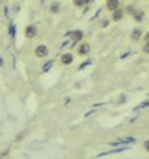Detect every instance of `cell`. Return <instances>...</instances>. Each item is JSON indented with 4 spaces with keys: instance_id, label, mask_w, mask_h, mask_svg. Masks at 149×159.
I'll list each match as a JSON object with an SVG mask.
<instances>
[{
    "instance_id": "cell-3",
    "label": "cell",
    "mask_w": 149,
    "mask_h": 159,
    "mask_svg": "<svg viewBox=\"0 0 149 159\" xmlns=\"http://www.w3.org/2000/svg\"><path fill=\"white\" fill-rule=\"evenodd\" d=\"M82 37H84V33H82L81 30H74V31H72V40H73V42H79V40H82Z\"/></svg>"
},
{
    "instance_id": "cell-17",
    "label": "cell",
    "mask_w": 149,
    "mask_h": 159,
    "mask_svg": "<svg viewBox=\"0 0 149 159\" xmlns=\"http://www.w3.org/2000/svg\"><path fill=\"white\" fill-rule=\"evenodd\" d=\"M88 64H91V61H86V62H84V64L81 65V67H79V69L82 70V69H84V67H86V65H88Z\"/></svg>"
},
{
    "instance_id": "cell-14",
    "label": "cell",
    "mask_w": 149,
    "mask_h": 159,
    "mask_svg": "<svg viewBox=\"0 0 149 159\" xmlns=\"http://www.w3.org/2000/svg\"><path fill=\"white\" fill-rule=\"evenodd\" d=\"M85 2H86V0H73V3L76 6H82V5H85Z\"/></svg>"
},
{
    "instance_id": "cell-1",
    "label": "cell",
    "mask_w": 149,
    "mask_h": 159,
    "mask_svg": "<svg viewBox=\"0 0 149 159\" xmlns=\"http://www.w3.org/2000/svg\"><path fill=\"white\" fill-rule=\"evenodd\" d=\"M36 55L37 57H40V58H43V57H46L48 55V52H49V49H48V46H45V45H40V46H37L36 48Z\"/></svg>"
},
{
    "instance_id": "cell-4",
    "label": "cell",
    "mask_w": 149,
    "mask_h": 159,
    "mask_svg": "<svg viewBox=\"0 0 149 159\" xmlns=\"http://www.w3.org/2000/svg\"><path fill=\"white\" fill-rule=\"evenodd\" d=\"M106 6H107L109 10H116L119 8V2H118V0H107Z\"/></svg>"
},
{
    "instance_id": "cell-10",
    "label": "cell",
    "mask_w": 149,
    "mask_h": 159,
    "mask_svg": "<svg viewBox=\"0 0 149 159\" xmlns=\"http://www.w3.org/2000/svg\"><path fill=\"white\" fill-rule=\"evenodd\" d=\"M49 10H51L52 14H58V12H60V3H57V2L51 3V6H49Z\"/></svg>"
},
{
    "instance_id": "cell-9",
    "label": "cell",
    "mask_w": 149,
    "mask_h": 159,
    "mask_svg": "<svg viewBox=\"0 0 149 159\" xmlns=\"http://www.w3.org/2000/svg\"><path fill=\"white\" fill-rule=\"evenodd\" d=\"M142 36V30L140 28H134V31L131 33V40H139Z\"/></svg>"
},
{
    "instance_id": "cell-13",
    "label": "cell",
    "mask_w": 149,
    "mask_h": 159,
    "mask_svg": "<svg viewBox=\"0 0 149 159\" xmlns=\"http://www.w3.org/2000/svg\"><path fill=\"white\" fill-rule=\"evenodd\" d=\"M146 106H148V101H145V103H140V104L137 106V107H136V109H134V112H136V110H139V109H145V107H146Z\"/></svg>"
},
{
    "instance_id": "cell-2",
    "label": "cell",
    "mask_w": 149,
    "mask_h": 159,
    "mask_svg": "<svg viewBox=\"0 0 149 159\" xmlns=\"http://www.w3.org/2000/svg\"><path fill=\"white\" fill-rule=\"evenodd\" d=\"M128 147H118V149H113V150H107V152H103V153H98V158L102 156H107V155H112V153H119V152H124L127 150Z\"/></svg>"
},
{
    "instance_id": "cell-16",
    "label": "cell",
    "mask_w": 149,
    "mask_h": 159,
    "mask_svg": "<svg viewBox=\"0 0 149 159\" xmlns=\"http://www.w3.org/2000/svg\"><path fill=\"white\" fill-rule=\"evenodd\" d=\"M136 19H137V21H142V19H143V12H140V14L136 15Z\"/></svg>"
},
{
    "instance_id": "cell-5",
    "label": "cell",
    "mask_w": 149,
    "mask_h": 159,
    "mask_svg": "<svg viewBox=\"0 0 149 159\" xmlns=\"http://www.w3.org/2000/svg\"><path fill=\"white\" fill-rule=\"evenodd\" d=\"M36 33H37V28L34 27V25H29V27L26 28V36H27L29 39L34 37V36H36Z\"/></svg>"
},
{
    "instance_id": "cell-18",
    "label": "cell",
    "mask_w": 149,
    "mask_h": 159,
    "mask_svg": "<svg viewBox=\"0 0 149 159\" xmlns=\"http://www.w3.org/2000/svg\"><path fill=\"white\" fill-rule=\"evenodd\" d=\"M0 65H3V60H2V57H0Z\"/></svg>"
},
{
    "instance_id": "cell-8",
    "label": "cell",
    "mask_w": 149,
    "mask_h": 159,
    "mask_svg": "<svg viewBox=\"0 0 149 159\" xmlns=\"http://www.w3.org/2000/svg\"><path fill=\"white\" fill-rule=\"evenodd\" d=\"M73 61V55L72 54H64L63 57H61V62L63 64H70Z\"/></svg>"
},
{
    "instance_id": "cell-6",
    "label": "cell",
    "mask_w": 149,
    "mask_h": 159,
    "mask_svg": "<svg viewBox=\"0 0 149 159\" xmlns=\"http://www.w3.org/2000/svg\"><path fill=\"white\" fill-rule=\"evenodd\" d=\"M134 141H136L134 137H124V138H119V140L113 141L112 144H124V143H134Z\"/></svg>"
},
{
    "instance_id": "cell-15",
    "label": "cell",
    "mask_w": 149,
    "mask_h": 159,
    "mask_svg": "<svg viewBox=\"0 0 149 159\" xmlns=\"http://www.w3.org/2000/svg\"><path fill=\"white\" fill-rule=\"evenodd\" d=\"M51 67H52V62H51V61H49V62H46V65L43 67V72H48V70L51 69Z\"/></svg>"
},
{
    "instance_id": "cell-7",
    "label": "cell",
    "mask_w": 149,
    "mask_h": 159,
    "mask_svg": "<svg viewBox=\"0 0 149 159\" xmlns=\"http://www.w3.org/2000/svg\"><path fill=\"white\" fill-rule=\"evenodd\" d=\"M79 54H81V55L90 54V45H88V43H82V45L79 46Z\"/></svg>"
},
{
    "instance_id": "cell-12",
    "label": "cell",
    "mask_w": 149,
    "mask_h": 159,
    "mask_svg": "<svg viewBox=\"0 0 149 159\" xmlns=\"http://www.w3.org/2000/svg\"><path fill=\"white\" fill-rule=\"evenodd\" d=\"M9 34H10L12 39H15V25H14V24L9 25Z\"/></svg>"
},
{
    "instance_id": "cell-11",
    "label": "cell",
    "mask_w": 149,
    "mask_h": 159,
    "mask_svg": "<svg viewBox=\"0 0 149 159\" xmlns=\"http://www.w3.org/2000/svg\"><path fill=\"white\" fill-rule=\"evenodd\" d=\"M121 18H122V12L116 9V10L113 12V19H115V21H119Z\"/></svg>"
}]
</instances>
